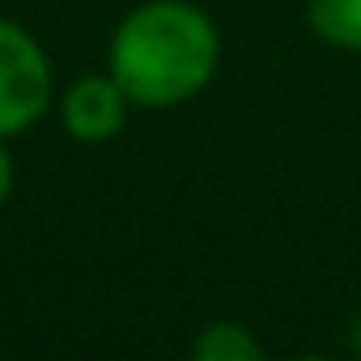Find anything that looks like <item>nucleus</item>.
<instances>
[{
    "label": "nucleus",
    "mask_w": 361,
    "mask_h": 361,
    "mask_svg": "<svg viewBox=\"0 0 361 361\" xmlns=\"http://www.w3.org/2000/svg\"><path fill=\"white\" fill-rule=\"evenodd\" d=\"M221 64V35L188 0H145L111 39V77L136 106L192 102Z\"/></svg>",
    "instance_id": "f257e3e1"
},
{
    "label": "nucleus",
    "mask_w": 361,
    "mask_h": 361,
    "mask_svg": "<svg viewBox=\"0 0 361 361\" xmlns=\"http://www.w3.org/2000/svg\"><path fill=\"white\" fill-rule=\"evenodd\" d=\"M51 106V64L35 35L0 18V136L35 128Z\"/></svg>",
    "instance_id": "f03ea898"
},
{
    "label": "nucleus",
    "mask_w": 361,
    "mask_h": 361,
    "mask_svg": "<svg viewBox=\"0 0 361 361\" xmlns=\"http://www.w3.org/2000/svg\"><path fill=\"white\" fill-rule=\"evenodd\" d=\"M128 106H132V98L123 94V85L111 73H90V77H77L64 90L60 119H64L68 136H77L85 145H98V140H111V136L123 132Z\"/></svg>",
    "instance_id": "7ed1b4c3"
},
{
    "label": "nucleus",
    "mask_w": 361,
    "mask_h": 361,
    "mask_svg": "<svg viewBox=\"0 0 361 361\" xmlns=\"http://www.w3.org/2000/svg\"><path fill=\"white\" fill-rule=\"evenodd\" d=\"M310 30L344 51H361V0H310Z\"/></svg>",
    "instance_id": "20e7f679"
},
{
    "label": "nucleus",
    "mask_w": 361,
    "mask_h": 361,
    "mask_svg": "<svg viewBox=\"0 0 361 361\" xmlns=\"http://www.w3.org/2000/svg\"><path fill=\"white\" fill-rule=\"evenodd\" d=\"M192 353H196L200 361H259V357H264L259 340H255L247 327H238V323H209V327L196 336Z\"/></svg>",
    "instance_id": "39448f33"
},
{
    "label": "nucleus",
    "mask_w": 361,
    "mask_h": 361,
    "mask_svg": "<svg viewBox=\"0 0 361 361\" xmlns=\"http://www.w3.org/2000/svg\"><path fill=\"white\" fill-rule=\"evenodd\" d=\"M13 157H9V149H5V136H0V204L9 200V192H13Z\"/></svg>",
    "instance_id": "423d86ee"
},
{
    "label": "nucleus",
    "mask_w": 361,
    "mask_h": 361,
    "mask_svg": "<svg viewBox=\"0 0 361 361\" xmlns=\"http://www.w3.org/2000/svg\"><path fill=\"white\" fill-rule=\"evenodd\" d=\"M348 348L361 353V314H357V323H353V331H348Z\"/></svg>",
    "instance_id": "0eeeda50"
}]
</instances>
